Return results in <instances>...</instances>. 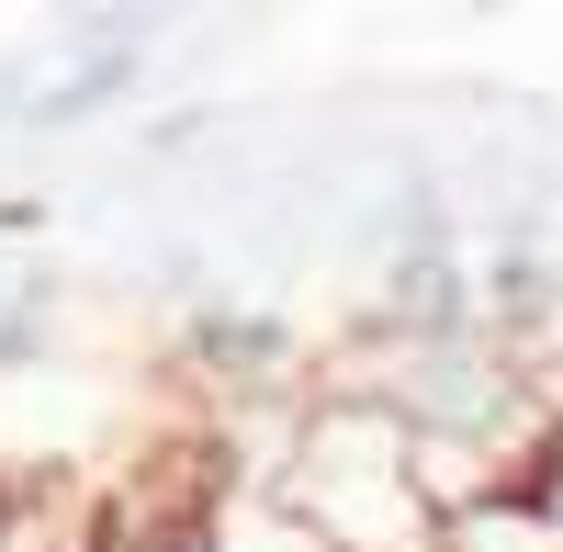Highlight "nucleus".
Here are the masks:
<instances>
[{
  "mask_svg": "<svg viewBox=\"0 0 563 552\" xmlns=\"http://www.w3.org/2000/svg\"><path fill=\"white\" fill-rule=\"evenodd\" d=\"M316 395H361V406H384L406 440L485 451V463H507V474H519L530 440L552 429V395H541L496 339H372V328H361V350H350Z\"/></svg>",
  "mask_w": 563,
  "mask_h": 552,
  "instance_id": "nucleus-1",
  "label": "nucleus"
},
{
  "mask_svg": "<svg viewBox=\"0 0 563 552\" xmlns=\"http://www.w3.org/2000/svg\"><path fill=\"white\" fill-rule=\"evenodd\" d=\"M474 316H485V339L563 406V260H541V249H485V260H474Z\"/></svg>",
  "mask_w": 563,
  "mask_h": 552,
  "instance_id": "nucleus-4",
  "label": "nucleus"
},
{
  "mask_svg": "<svg viewBox=\"0 0 563 552\" xmlns=\"http://www.w3.org/2000/svg\"><path fill=\"white\" fill-rule=\"evenodd\" d=\"M180 373H192L203 395H294L305 384V339L282 305H249V294H203L192 316H180Z\"/></svg>",
  "mask_w": 563,
  "mask_h": 552,
  "instance_id": "nucleus-3",
  "label": "nucleus"
},
{
  "mask_svg": "<svg viewBox=\"0 0 563 552\" xmlns=\"http://www.w3.org/2000/svg\"><path fill=\"white\" fill-rule=\"evenodd\" d=\"M282 508L327 552H440V519L417 496V440L361 395H305L294 463H282Z\"/></svg>",
  "mask_w": 563,
  "mask_h": 552,
  "instance_id": "nucleus-2",
  "label": "nucleus"
},
{
  "mask_svg": "<svg viewBox=\"0 0 563 552\" xmlns=\"http://www.w3.org/2000/svg\"><path fill=\"white\" fill-rule=\"evenodd\" d=\"M440 552H563L552 530H541V508L519 485H496V496H474L462 519H440Z\"/></svg>",
  "mask_w": 563,
  "mask_h": 552,
  "instance_id": "nucleus-5",
  "label": "nucleus"
},
{
  "mask_svg": "<svg viewBox=\"0 0 563 552\" xmlns=\"http://www.w3.org/2000/svg\"><path fill=\"white\" fill-rule=\"evenodd\" d=\"M45 350H57V271H34V283L0 294V373H34Z\"/></svg>",
  "mask_w": 563,
  "mask_h": 552,
  "instance_id": "nucleus-6",
  "label": "nucleus"
},
{
  "mask_svg": "<svg viewBox=\"0 0 563 552\" xmlns=\"http://www.w3.org/2000/svg\"><path fill=\"white\" fill-rule=\"evenodd\" d=\"M34 90H45V79H34L23 57H0V135H23V113H34Z\"/></svg>",
  "mask_w": 563,
  "mask_h": 552,
  "instance_id": "nucleus-9",
  "label": "nucleus"
},
{
  "mask_svg": "<svg viewBox=\"0 0 563 552\" xmlns=\"http://www.w3.org/2000/svg\"><path fill=\"white\" fill-rule=\"evenodd\" d=\"M519 496L541 508V530L563 541V406H552V429L530 440V463H519Z\"/></svg>",
  "mask_w": 563,
  "mask_h": 552,
  "instance_id": "nucleus-7",
  "label": "nucleus"
},
{
  "mask_svg": "<svg viewBox=\"0 0 563 552\" xmlns=\"http://www.w3.org/2000/svg\"><path fill=\"white\" fill-rule=\"evenodd\" d=\"M102 552H214L203 519H158V530H102Z\"/></svg>",
  "mask_w": 563,
  "mask_h": 552,
  "instance_id": "nucleus-8",
  "label": "nucleus"
}]
</instances>
